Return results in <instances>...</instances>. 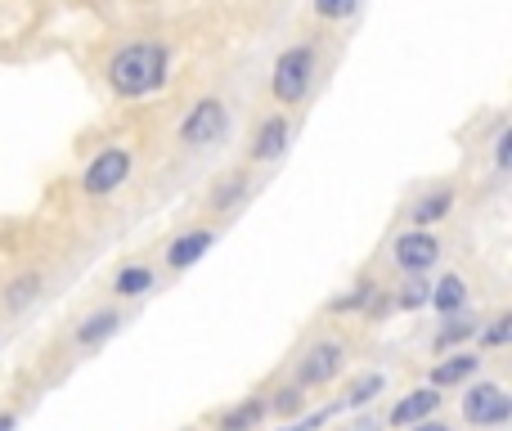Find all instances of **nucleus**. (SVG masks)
<instances>
[{"mask_svg": "<svg viewBox=\"0 0 512 431\" xmlns=\"http://www.w3.org/2000/svg\"><path fill=\"white\" fill-rule=\"evenodd\" d=\"M153 288V270L149 265H122V270H117V279H113V292L117 297H144V292Z\"/></svg>", "mask_w": 512, "mask_h": 431, "instance_id": "18", "label": "nucleus"}, {"mask_svg": "<svg viewBox=\"0 0 512 431\" xmlns=\"http://www.w3.org/2000/svg\"><path fill=\"white\" fill-rule=\"evenodd\" d=\"M441 405H445V396H441V391H436V387H418V391H409V396L400 400L396 409H391V414H387V423L405 431V427L423 423V418H436V409H441Z\"/></svg>", "mask_w": 512, "mask_h": 431, "instance_id": "10", "label": "nucleus"}, {"mask_svg": "<svg viewBox=\"0 0 512 431\" xmlns=\"http://www.w3.org/2000/svg\"><path fill=\"white\" fill-rule=\"evenodd\" d=\"M373 301H378V283H373V279H360L351 292H346V297L333 301V310H337V315H346V310H364V306H373Z\"/></svg>", "mask_w": 512, "mask_h": 431, "instance_id": "22", "label": "nucleus"}, {"mask_svg": "<svg viewBox=\"0 0 512 431\" xmlns=\"http://www.w3.org/2000/svg\"><path fill=\"white\" fill-rule=\"evenodd\" d=\"M265 409H270V414H279V418H297L301 409H306V391L297 387V382H288V387H279L274 391V400H265Z\"/></svg>", "mask_w": 512, "mask_h": 431, "instance_id": "21", "label": "nucleus"}, {"mask_svg": "<svg viewBox=\"0 0 512 431\" xmlns=\"http://www.w3.org/2000/svg\"><path fill=\"white\" fill-rule=\"evenodd\" d=\"M441 261V238L432 229H405V234L391 243V265L400 274H423Z\"/></svg>", "mask_w": 512, "mask_h": 431, "instance_id": "7", "label": "nucleus"}, {"mask_svg": "<svg viewBox=\"0 0 512 431\" xmlns=\"http://www.w3.org/2000/svg\"><path fill=\"white\" fill-rule=\"evenodd\" d=\"M315 72H319V50H315V45H310V41L288 45V50L274 59V72H270L274 104H283V108L306 104L310 86H315Z\"/></svg>", "mask_w": 512, "mask_h": 431, "instance_id": "2", "label": "nucleus"}, {"mask_svg": "<svg viewBox=\"0 0 512 431\" xmlns=\"http://www.w3.org/2000/svg\"><path fill=\"white\" fill-rule=\"evenodd\" d=\"M355 9H360V0H315V14L324 18V23H342Z\"/></svg>", "mask_w": 512, "mask_h": 431, "instance_id": "24", "label": "nucleus"}, {"mask_svg": "<svg viewBox=\"0 0 512 431\" xmlns=\"http://www.w3.org/2000/svg\"><path fill=\"white\" fill-rule=\"evenodd\" d=\"M481 333V324L477 319H468V315H450V324L441 328V333H436V355L441 351H450V346H459V342H468V337H477Z\"/></svg>", "mask_w": 512, "mask_h": 431, "instance_id": "19", "label": "nucleus"}, {"mask_svg": "<svg viewBox=\"0 0 512 431\" xmlns=\"http://www.w3.org/2000/svg\"><path fill=\"white\" fill-rule=\"evenodd\" d=\"M288 140H292V122L283 113H270L261 126L252 131V144H248V158L252 162H279L288 153Z\"/></svg>", "mask_w": 512, "mask_h": 431, "instance_id": "8", "label": "nucleus"}, {"mask_svg": "<svg viewBox=\"0 0 512 431\" xmlns=\"http://www.w3.org/2000/svg\"><path fill=\"white\" fill-rule=\"evenodd\" d=\"M108 90L117 99H144L167 86L171 77V50L162 41H131L108 59Z\"/></svg>", "mask_w": 512, "mask_h": 431, "instance_id": "1", "label": "nucleus"}, {"mask_svg": "<svg viewBox=\"0 0 512 431\" xmlns=\"http://www.w3.org/2000/svg\"><path fill=\"white\" fill-rule=\"evenodd\" d=\"M212 247H216V229H207V225L185 229V234L167 247V270H189V265H198Z\"/></svg>", "mask_w": 512, "mask_h": 431, "instance_id": "9", "label": "nucleus"}, {"mask_svg": "<svg viewBox=\"0 0 512 431\" xmlns=\"http://www.w3.org/2000/svg\"><path fill=\"white\" fill-rule=\"evenodd\" d=\"M0 431H18V414H0Z\"/></svg>", "mask_w": 512, "mask_h": 431, "instance_id": "29", "label": "nucleus"}, {"mask_svg": "<svg viewBox=\"0 0 512 431\" xmlns=\"http://www.w3.org/2000/svg\"><path fill=\"white\" fill-rule=\"evenodd\" d=\"M405 431H450V427L436 423V418H423V423H414V427H405Z\"/></svg>", "mask_w": 512, "mask_h": 431, "instance_id": "28", "label": "nucleus"}, {"mask_svg": "<svg viewBox=\"0 0 512 431\" xmlns=\"http://www.w3.org/2000/svg\"><path fill=\"white\" fill-rule=\"evenodd\" d=\"M131 149H122V144H108V149H99L95 158L86 162V171H81V194L86 198H108L117 194V189L131 180Z\"/></svg>", "mask_w": 512, "mask_h": 431, "instance_id": "4", "label": "nucleus"}, {"mask_svg": "<svg viewBox=\"0 0 512 431\" xmlns=\"http://www.w3.org/2000/svg\"><path fill=\"white\" fill-rule=\"evenodd\" d=\"M463 423H472L481 431L508 427L512 423V396L499 387V382H477V387H468V396H463Z\"/></svg>", "mask_w": 512, "mask_h": 431, "instance_id": "6", "label": "nucleus"}, {"mask_svg": "<svg viewBox=\"0 0 512 431\" xmlns=\"http://www.w3.org/2000/svg\"><path fill=\"white\" fill-rule=\"evenodd\" d=\"M41 288H45V279L36 270H27V274H18V279H9L5 288H0V306H5L9 315H18V310H27L36 297H41Z\"/></svg>", "mask_w": 512, "mask_h": 431, "instance_id": "15", "label": "nucleus"}, {"mask_svg": "<svg viewBox=\"0 0 512 431\" xmlns=\"http://www.w3.org/2000/svg\"><path fill=\"white\" fill-rule=\"evenodd\" d=\"M122 310H95V315H86L77 324V333H72V342L81 346V351H90V346H104L113 333H122Z\"/></svg>", "mask_w": 512, "mask_h": 431, "instance_id": "12", "label": "nucleus"}, {"mask_svg": "<svg viewBox=\"0 0 512 431\" xmlns=\"http://www.w3.org/2000/svg\"><path fill=\"white\" fill-rule=\"evenodd\" d=\"M450 212H454V185H436L409 207V225L427 229V225H436V220H445Z\"/></svg>", "mask_w": 512, "mask_h": 431, "instance_id": "13", "label": "nucleus"}, {"mask_svg": "<svg viewBox=\"0 0 512 431\" xmlns=\"http://www.w3.org/2000/svg\"><path fill=\"white\" fill-rule=\"evenodd\" d=\"M427 306H436L445 319L463 315V310H468V279H463V274H441V283H432Z\"/></svg>", "mask_w": 512, "mask_h": 431, "instance_id": "14", "label": "nucleus"}, {"mask_svg": "<svg viewBox=\"0 0 512 431\" xmlns=\"http://www.w3.org/2000/svg\"><path fill=\"white\" fill-rule=\"evenodd\" d=\"M481 342H486V346H508L512 342V315H508V310L490 319V328H481Z\"/></svg>", "mask_w": 512, "mask_h": 431, "instance_id": "25", "label": "nucleus"}, {"mask_svg": "<svg viewBox=\"0 0 512 431\" xmlns=\"http://www.w3.org/2000/svg\"><path fill=\"white\" fill-rule=\"evenodd\" d=\"M337 409H319V414H306V418H297V423H288L283 431H315L319 423H328V418H333Z\"/></svg>", "mask_w": 512, "mask_h": 431, "instance_id": "27", "label": "nucleus"}, {"mask_svg": "<svg viewBox=\"0 0 512 431\" xmlns=\"http://www.w3.org/2000/svg\"><path fill=\"white\" fill-rule=\"evenodd\" d=\"M382 387H387V378H382V373H364V378H355V382H351V391H346L342 405H346V409H364V405H373V400L382 396Z\"/></svg>", "mask_w": 512, "mask_h": 431, "instance_id": "20", "label": "nucleus"}, {"mask_svg": "<svg viewBox=\"0 0 512 431\" xmlns=\"http://www.w3.org/2000/svg\"><path fill=\"white\" fill-rule=\"evenodd\" d=\"M355 431H378V427H373V423H360V427H355Z\"/></svg>", "mask_w": 512, "mask_h": 431, "instance_id": "30", "label": "nucleus"}, {"mask_svg": "<svg viewBox=\"0 0 512 431\" xmlns=\"http://www.w3.org/2000/svg\"><path fill=\"white\" fill-rule=\"evenodd\" d=\"M427 297H432V283L418 279V274H409L405 288L396 292V306H400V310H423V306H427Z\"/></svg>", "mask_w": 512, "mask_h": 431, "instance_id": "23", "label": "nucleus"}, {"mask_svg": "<svg viewBox=\"0 0 512 431\" xmlns=\"http://www.w3.org/2000/svg\"><path fill=\"white\" fill-rule=\"evenodd\" d=\"M342 364H346V346L337 342V337H319L315 346H306V351H301L297 369H292V382H297L301 391L328 387V382L342 373Z\"/></svg>", "mask_w": 512, "mask_h": 431, "instance_id": "5", "label": "nucleus"}, {"mask_svg": "<svg viewBox=\"0 0 512 431\" xmlns=\"http://www.w3.org/2000/svg\"><path fill=\"white\" fill-rule=\"evenodd\" d=\"M265 414H270V409H265V400L248 396V400H239L234 409H225V414H221V431H256L265 423Z\"/></svg>", "mask_w": 512, "mask_h": 431, "instance_id": "17", "label": "nucleus"}, {"mask_svg": "<svg viewBox=\"0 0 512 431\" xmlns=\"http://www.w3.org/2000/svg\"><path fill=\"white\" fill-rule=\"evenodd\" d=\"M512 167V126H499L495 131V171Z\"/></svg>", "mask_w": 512, "mask_h": 431, "instance_id": "26", "label": "nucleus"}, {"mask_svg": "<svg viewBox=\"0 0 512 431\" xmlns=\"http://www.w3.org/2000/svg\"><path fill=\"white\" fill-rule=\"evenodd\" d=\"M176 135L185 149H212V144H221L225 135H230V108H225V99H216V95L198 99L185 113Z\"/></svg>", "mask_w": 512, "mask_h": 431, "instance_id": "3", "label": "nucleus"}, {"mask_svg": "<svg viewBox=\"0 0 512 431\" xmlns=\"http://www.w3.org/2000/svg\"><path fill=\"white\" fill-rule=\"evenodd\" d=\"M248 171H230V176H221L216 180V189H212V198H207V207L212 212H234V207L243 203V194H248Z\"/></svg>", "mask_w": 512, "mask_h": 431, "instance_id": "16", "label": "nucleus"}, {"mask_svg": "<svg viewBox=\"0 0 512 431\" xmlns=\"http://www.w3.org/2000/svg\"><path fill=\"white\" fill-rule=\"evenodd\" d=\"M477 373H481V355L477 351H454V355H445V360L432 369V382H427V387L450 391V387H463V382H472Z\"/></svg>", "mask_w": 512, "mask_h": 431, "instance_id": "11", "label": "nucleus"}]
</instances>
